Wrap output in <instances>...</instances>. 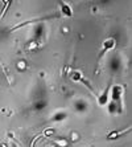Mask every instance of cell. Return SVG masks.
<instances>
[{"label": "cell", "instance_id": "11", "mask_svg": "<svg viewBox=\"0 0 132 147\" xmlns=\"http://www.w3.org/2000/svg\"><path fill=\"white\" fill-rule=\"evenodd\" d=\"M54 133H56V130H54V129H52V127H50V129H46V130L44 131V134L46 135V137H49V135H53Z\"/></svg>", "mask_w": 132, "mask_h": 147}, {"label": "cell", "instance_id": "4", "mask_svg": "<svg viewBox=\"0 0 132 147\" xmlns=\"http://www.w3.org/2000/svg\"><path fill=\"white\" fill-rule=\"evenodd\" d=\"M58 5H60V12L64 17L69 19V17H73L74 12H73V8L70 7V4L66 3V1H58Z\"/></svg>", "mask_w": 132, "mask_h": 147}, {"label": "cell", "instance_id": "3", "mask_svg": "<svg viewBox=\"0 0 132 147\" xmlns=\"http://www.w3.org/2000/svg\"><path fill=\"white\" fill-rule=\"evenodd\" d=\"M116 47V40L114 37H107L106 40H103L102 42V48H101V56L103 53H107V52L114 51Z\"/></svg>", "mask_w": 132, "mask_h": 147}, {"label": "cell", "instance_id": "7", "mask_svg": "<svg viewBox=\"0 0 132 147\" xmlns=\"http://www.w3.org/2000/svg\"><path fill=\"white\" fill-rule=\"evenodd\" d=\"M129 130H131V127H127V129H125V130H123V131H111L107 137H109V139H116V138H119L122 134L128 133Z\"/></svg>", "mask_w": 132, "mask_h": 147}, {"label": "cell", "instance_id": "12", "mask_svg": "<svg viewBox=\"0 0 132 147\" xmlns=\"http://www.w3.org/2000/svg\"><path fill=\"white\" fill-rule=\"evenodd\" d=\"M78 139H79V134L75 133V131H73V133H71V140L75 142V140H78Z\"/></svg>", "mask_w": 132, "mask_h": 147}, {"label": "cell", "instance_id": "10", "mask_svg": "<svg viewBox=\"0 0 132 147\" xmlns=\"http://www.w3.org/2000/svg\"><path fill=\"white\" fill-rule=\"evenodd\" d=\"M36 48H37V42H36V40H32L31 42L27 45V49H28V51H34Z\"/></svg>", "mask_w": 132, "mask_h": 147}, {"label": "cell", "instance_id": "6", "mask_svg": "<svg viewBox=\"0 0 132 147\" xmlns=\"http://www.w3.org/2000/svg\"><path fill=\"white\" fill-rule=\"evenodd\" d=\"M66 118H68V113H66V111H58V113H56L54 115L50 118V122L58 123V122H62V121H65Z\"/></svg>", "mask_w": 132, "mask_h": 147}, {"label": "cell", "instance_id": "2", "mask_svg": "<svg viewBox=\"0 0 132 147\" xmlns=\"http://www.w3.org/2000/svg\"><path fill=\"white\" fill-rule=\"evenodd\" d=\"M110 86L111 85L106 86V89L96 96V103H98V106L106 107L109 105V102H110Z\"/></svg>", "mask_w": 132, "mask_h": 147}, {"label": "cell", "instance_id": "8", "mask_svg": "<svg viewBox=\"0 0 132 147\" xmlns=\"http://www.w3.org/2000/svg\"><path fill=\"white\" fill-rule=\"evenodd\" d=\"M53 142H54V144L57 147H68L69 146V140L65 139V138H56Z\"/></svg>", "mask_w": 132, "mask_h": 147}, {"label": "cell", "instance_id": "13", "mask_svg": "<svg viewBox=\"0 0 132 147\" xmlns=\"http://www.w3.org/2000/svg\"><path fill=\"white\" fill-rule=\"evenodd\" d=\"M62 32H64V33H68V32H69V28L68 27H62Z\"/></svg>", "mask_w": 132, "mask_h": 147}, {"label": "cell", "instance_id": "9", "mask_svg": "<svg viewBox=\"0 0 132 147\" xmlns=\"http://www.w3.org/2000/svg\"><path fill=\"white\" fill-rule=\"evenodd\" d=\"M27 68H28V65H27V61H25V60H19V61L16 62L17 72H24Z\"/></svg>", "mask_w": 132, "mask_h": 147}, {"label": "cell", "instance_id": "5", "mask_svg": "<svg viewBox=\"0 0 132 147\" xmlns=\"http://www.w3.org/2000/svg\"><path fill=\"white\" fill-rule=\"evenodd\" d=\"M69 78L73 82H82V80L85 77H83L81 70H71V72H69Z\"/></svg>", "mask_w": 132, "mask_h": 147}, {"label": "cell", "instance_id": "1", "mask_svg": "<svg viewBox=\"0 0 132 147\" xmlns=\"http://www.w3.org/2000/svg\"><path fill=\"white\" fill-rule=\"evenodd\" d=\"M123 97H124V86L120 84H114L110 86V102L119 107V110H123Z\"/></svg>", "mask_w": 132, "mask_h": 147}]
</instances>
